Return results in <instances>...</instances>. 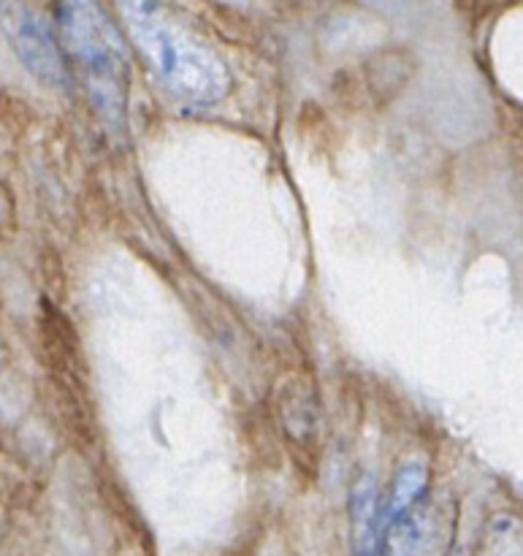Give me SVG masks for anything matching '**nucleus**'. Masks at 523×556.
Returning <instances> with one entry per match:
<instances>
[{"label": "nucleus", "mask_w": 523, "mask_h": 556, "mask_svg": "<svg viewBox=\"0 0 523 556\" xmlns=\"http://www.w3.org/2000/svg\"><path fill=\"white\" fill-rule=\"evenodd\" d=\"M119 11L125 14L136 49L168 90L199 103L220 101L226 96L231 74L222 58L166 5L130 3Z\"/></svg>", "instance_id": "f257e3e1"}, {"label": "nucleus", "mask_w": 523, "mask_h": 556, "mask_svg": "<svg viewBox=\"0 0 523 556\" xmlns=\"http://www.w3.org/2000/svg\"><path fill=\"white\" fill-rule=\"evenodd\" d=\"M60 47L85 68L103 109H123L128 81V49L123 33L95 3H63L58 9Z\"/></svg>", "instance_id": "f03ea898"}, {"label": "nucleus", "mask_w": 523, "mask_h": 556, "mask_svg": "<svg viewBox=\"0 0 523 556\" xmlns=\"http://www.w3.org/2000/svg\"><path fill=\"white\" fill-rule=\"evenodd\" d=\"M3 27L14 47L16 58L22 60L27 71L36 79L47 81L49 87L68 85V63L60 47V38L54 36L47 16L38 14L30 5H5Z\"/></svg>", "instance_id": "7ed1b4c3"}, {"label": "nucleus", "mask_w": 523, "mask_h": 556, "mask_svg": "<svg viewBox=\"0 0 523 556\" xmlns=\"http://www.w3.org/2000/svg\"><path fill=\"white\" fill-rule=\"evenodd\" d=\"M456 521L439 500L426 494L383 530L380 556H448Z\"/></svg>", "instance_id": "20e7f679"}, {"label": "nucleus", "mask_w": 523, "mask_h": 556, "mask_svg": "<svg viewBox=\"0 0 523 556\" xmlns=\"http://www.w3.org/2000/svg\"><path fill=\"white\" fill-rule=\"evenodd\" d=\"M353 546L356 556H380L383 525H380V492L372 476H363L353 489Z\"/></svg>", "instance_id": "39448f33"}, {"label": "nucleus", "mask_w": 523, "mask_h": 556, "mask_svg": "<svg viewBox=\"0 0 523 556\" xmlns=\"http://www.w3.org/2000/svg\"><path fill=\"white\" fill-rule=\"evenodd\" d=\"M429 494V470L423 465H405L391 481L388 494H385V503L380 505V525L385 527L391 521L399 519L401 514L412 508L418 500H423Z\"/></svg>", "instance_id": "423d86ee"}]
</instances>
